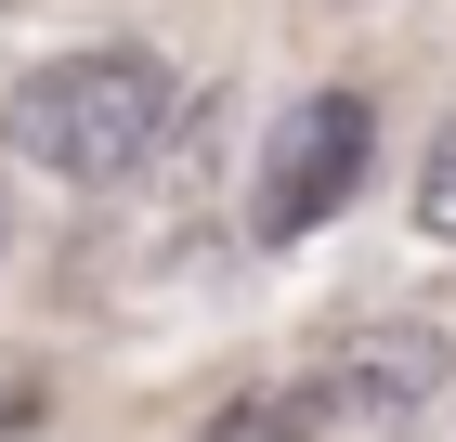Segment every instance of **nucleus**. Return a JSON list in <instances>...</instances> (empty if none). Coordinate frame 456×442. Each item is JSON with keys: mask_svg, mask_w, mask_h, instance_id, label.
<instances>
[{"mask_svg": "<svg viewBox=\"0 0 456 442\" xmlns=\"http://www.w3.org/2000/svg\"><path fill=\"white\" fill-rule=\"evenodd\" d=\"M183 117V78L157 66V52H131V39H92V52H53V66L13 78V104H0V131H13V157L53 182H131L157 143H170Z\"/></svg>", "mask_w": 456, "mask_h": 442, "instance_id": "obj_1", "label": "nucleus"}, {"mask_svg": "<svg viewBox=\"0 0 456 442\" xmlns=\"http://www.w3.org/2000/svg\"><path fill=\"white\" fill-rule=\"evenodd\" d=\"M365 143H379V117H365V92H300L261 131V182H248V235L261 247H300V235H326L352 208V182H365Z\"/></svg>", "mask_w": 456, "mask_h": 442, "instance_id": "obj_2", "label": "nucleus"}, {"mask_svg": "<svg viewBox=\"0 0 456 442\" xmlns=\"http://www.w3.org/2000/svg\"><path fill=\"white\" fill-rule=\"evenodd\" d=\"M444 377H456V339L430 325V312H352L339 339H326L314 390H326V416L391 430V416H430V404H444Z\"/></svg>", "mask_w": 456, "mask_h": 442, "instance_id": "obj_3", "label": "nucleus"}, {"mask_svg": "<svg viewBox=\"0 0 456 442\" xmlns=\"http://www.w3.org/2000/svg\"><path fill=\"white\" fill-rule=\"evenodd\" d=\"M326 430V390L314 377H261V390H235V404L196 416V442H314Z\"/></svg>", "mask_w": 456, "mask_h": 442, "instance_id": "obj_4", "label": "nucleus"}, {"mask_svg": "<svg viewBox=\"0 0 456 442\" xmlns=\"http://www.w3.org/2000/svg\"><path fill=\"white\" fill-rule=\"evenodd\" d=\"M404 208H418V235H430V247H456V117L430 131V157H418V196H404Z\"/></svg>", "mask_w": 456, "mask_h": 442, "instance_id": "obj_5", "label": "nucleus"}, {"mask_svg": "<svg viewBox=\"0 0 456 442\" xmlns=\"http://www.w3.org/2000/svg\"><path fill=\"white\" fill-rule=\"evenodd\" d=\"M39 416H53V377H39V351H0V442H27Z\"/></svg>", "mask_w": 456, "mask_h": 442, "instance_id": "obj_6", "label": "nucleus"}, {"mask_svg": "<svg viewBox=\"0 0 456 442\" xmlns=\"http://www.w3.org/2000/svg\"><path fill=\"white\" fill-rule=\"evenodd\" d=\"M0 13H13V0H0Z\"/></svg>", "mask_w": 456, "mask_h": 442, "instance_id": "obj_7", "label": "nucleus"}]
</instances>
